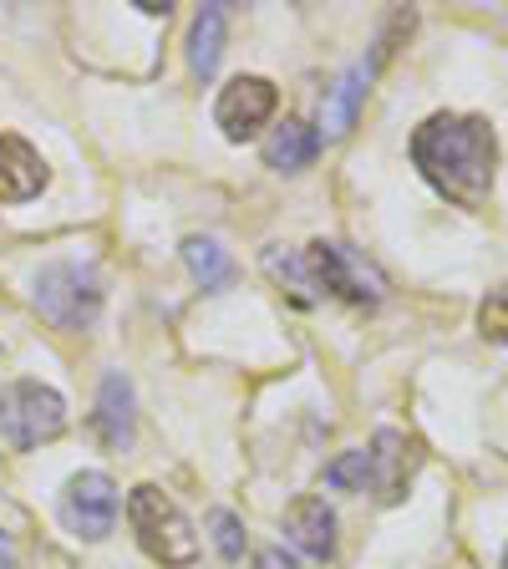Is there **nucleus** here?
Instances as JSON below:
<instances>
[{"label": "nucleus", "mask_w": 508, "mask_h": 569, "mask_svg": "<svg viewBox=\"0 0 508 569\" xmlns=\"http://www.w3.org/2000/svg\"><path fill=\"white\" fill-rule=\"evenodd\" d=\"M412 163L417 173L442 193V199L478 209L494 189V163L498 142L484 118H458V112H438L412 132Z\"/></svg>", "instance_id": "1"}, {"label": "nucleus", "mask_w": 508, "mask_h": 569, "mask_svg": "<svg viewBox=\"0 0 508 569\" xmlns=\"http://www.w3.org/2000/svg\"><path fill=\"white\" fill-rule=\"evenodd\" d=\"M128 523L138 533V545L158 559V565H193L199 559V539H193L189 519L163 488L142 483L128 493Z\"/></svg>", "instance_id": "2"}, {"label": "nucleus", "mask_w": 508, "mask_h": 569, "mask_svg": "<svg viewBox=\"0 0 508 569\" xmlns=\"http://www.w3.org/2000/svg\"><path fill=\"white\" fill-rule=\"evenodd\" d=\"M31 300L41 310V320H51L57 331H87L97 310H102V284L82 264H47L36 274Z\"/></svg>", "instance_id": "3"}, {"label": "nucleus", "mask_w": 508, "mask_h": 569, "mask_svg": "<svg viewBox=\"0 0 508 569\" xmlns=\"http://www.w3.org/2000/svg\"><path fill=\"white\" fill-rule=\"evenodd\" d=\"M67 427V402L61 391L41 387V381H11L0 391V438L11 448H41Z\"/></svg>", "instance_id": "4"}, {"label": "nucleus", "mask_w": 508, "mask_h": 569, "mask_svg": "<svg viewBox=\"0 0 508 569\" xmlns=\"http://www.w3.org/2000/svg\"><path fill=\"white\" fill-rule=\"evenodd\" d=\"M306 260L316 270L320 296H341L351 306H381V296H387V274L351 244H326L320 239V244L306 249Z\"/></svg>", "instance_id": "5"}, {"label": "nucleus", "mask_w": 508, "mask_h": 569, "mask_svg": "<svg viewBox=\"0 0 508 569\" xmlns=\"http://www.w3.org/2000/svg\"><path fill=\"white\" fill-rule=\"evenodd\" d=\"M402 31H412V16H397V21H391V31L377 41L371 61H356V67L346 71L341 82L326 92V102H320V128H326V138H346V132L356 128V112H361V102H367L371 82H377V71L387 67V57H391V41H397Z\"/></svg>", "instance_id": "6"}, {"label": "nucleus", "mask_w": 508, "mask_h": 569, "mask_svg": "<svg viewBox=\"0 0 508 569\" xmlns=\"http://www.w3.org/2000/svg\"><path fill=\"white\" fill-rule=\"evenodd\" d=\"M61 519L82 539H107L118 523V483L107 473H77L61 493Z\"/></svg>", "instance_id": "7"}, {"label": "nucleus", "mask_w": 508, "mask_h": 569, "mask_svg": "<svg viewBox=\"0 0 508 569\" xmlns=\"http://www.w3.org/2000/svg\"><path fill=\"white\" fill-rule=\"evenodd\" d=\"M275 102H280L275 82H265V77H235L219 92V102H213V122L225 128L229 142H245L275 118Z\"/></svg>", "instance_id": "8"}, {"label": "nucleus", "mask_w": 508, "mask_h": 569, "mask_svg": "<svg viewBox=\"0 0 508 569\" xmlns=\"http://www.w3.org/2000/svg\"><path fill=\"white\" fill-rule=\"evenodd\" d=\"M285 533H290V545L306 559H316V565H331L336 559V513L326 498H316V493L296 498V503L285 509Z\"/></svg>", "instance_id": "9"}, {"label": "nucleus", "mask_w": 508, "mask_h": 569, "mask_svg": "<svg viewBox=\"0 0 508 569\" xmlns=\"http://www.w3.org/2000/svg\"><path fill=\"white\" fill-rule=\"evenodd\" d=\"M412 473H417V442L391 432V427L377 432V442H371V488H377L381 503H402Z\"/></svg>", "instance_id": "10"}, {"label": "nucleus", "mask_w": 508, "mask_h": 569, "mask_svg": "<svg viewBox=\"0 0 508 569\" xmlns=\"http://www.w3.org/2000/svg\"><path fill=\"white\" fill-rule=\"evenodd\" d=\"M47 163H41V153H36L26 138H16V132H6L0 138V199L6 203H26L36 199V193L47 189Z\"/></svg>", "instance_id": "11"}, {"label": "nucleus", "mask_w": 508, "mask_h": 569, "mask_svg": "<svg viewBox=\"0 0 508 569\" xmlns=\"http://www.w3.org/2000/svg\"><path fill=\"white\" fill-rule=\"evenodd\" d=\"M132 427H138V417H132V387L122 371H112L102 381V397H97V432H102V442L112 452H122V448H132Z\"/></svg>", "instance_id": "12"}, {"label": "nucleus", "mask_w": 508, "mask_h": 569, "mask_svg": "<svg viewBox=\"0 0 508 569\" xmlns=\"http://www.w3.org/2000/svg\"><path fill=\"white\" fill-rule=\"evenodd\" d=\"M316 153H320V132L300 118H285L280 128L270 132V142H265V163H270L275 173H300V168L316 163Z\"/></svg>", "instance_id": "13"}, {"label": "nucleus", "mask_w": 508, "mask_h": 569, "mask_svg": "<svg viewBox=\"0 0 508 569\" xmlns=\"http://www.w3.org/2000/svg\"><path fill=\"white\" fill-rule=\"evenodd\" d=\"M265 274H270L275 284H285L290 290V300L296 306H316L320 300V284H316V270H310L306 249H265Z\"/></svg>", "instance_id": "14"}, {"label": "nucleus", "mask_w": 508, "mask_h": 569, "mask_svg": "<svg viewBox=\"0 0 508 569\" xmlns=\"http://www.w3.org/2000/svg\"><path fill=\"white\" fill-rule=\"evenodd\" d=\"M219 57H225V11L219 6H203L199 21L189 31V67L199 82H209L213 71H219Z\"/></svg>", "instance_id": "15"}, {"label": "nucleus", "mask_w": 508, "mask_h": 569, "mask_svg": "<svg viewBox=\"0 0 508 569\" xmlns=\"http://www.w3.org/2000/svg\"><path fill=\"white\" fill-rule=\"evenodd\" d=\"M183 264L193 270V280H199L203 290H229V284H235V274H239L235 260H229L213 239H189V244H183Z\"/></svg>", "instance_id": "16"}, {"label": "nucleus", "mask_w": 508, "mask_h": 569, "mask_svg": "<svg viewBox=\"0 0 508 569\" xmlns=\"http://www.w3.org/2000/svg\"><path fill=\"white\" fill-rule=\"evenodd\" d=\"M326 483L341 488V493H367L371 488V452L356 448V452H341L336 462H326Z\"/></svg>", "instance_id": "17"}, {"label": "nucleus", "mask_w": 508, "mask_h": 569, "mask_svg": "<svg viewBox=\"0 0 508 569\" xmlns=\"http://www.w3.org/2000/svg\"><path fill=\"white\" fill-rule=\"evenodd\" d=\"M209 529H213V545H219V555H225V559L245 555V523H239L229 509H213L209 513Z\"/></svg>", "instance_id": "18"}, {"label": "nucleus", "mask_w": 508, "mask_h": 569, "mask_svg": "<svg viewBox=\"0 0 508 569\" xmlns=\"http://www.w3.org/2000/svg\"><path fill=\"white\" fill-rule=\"evenodd\" d=\"M478 331H484L488 341H508V284L478 306Z\"/></svg>", "instance_id": "19"}, {"label": "nucleus", "mask_w": 508, "mask_h": 569, "mask_svg": "<svg viewBox=\"0 0 508 569\" xmlns=\"http://www.w3.org/2000/svg\"><path fill=\"white\" fill-rule=\"evenodd\" d=\"M255 569H300V565H296V559H285V549H260Z\"/></svg>", "instance_id": "20"}, {"label": "nucleus", "mask_w": 508, "mask_h": 569, "mask_svg": "<svg viewBox=\"0 0 508 569\" xmlns=\"http://www.w3.org/2000/svg\"><path fill=\"white\" fill-rule=\"evenodd\" d=\"M0 569H16V549H11V539L0 533Z\"/></svg>", "instance_id": "21"}, {"label": "nucleus", "mask_w": 508, "mask_h": 569, "mask_svg": "<svg viewBox=\"0 0 508 569\" xmlns=\"http://www.w3.org/2000/svg\"><path fill=\"white\" fill-rule=\"evenodd\" d=\"M504 569H508V549H504Z\"/></svg>", "instance_id": "22"}]
</instances>
